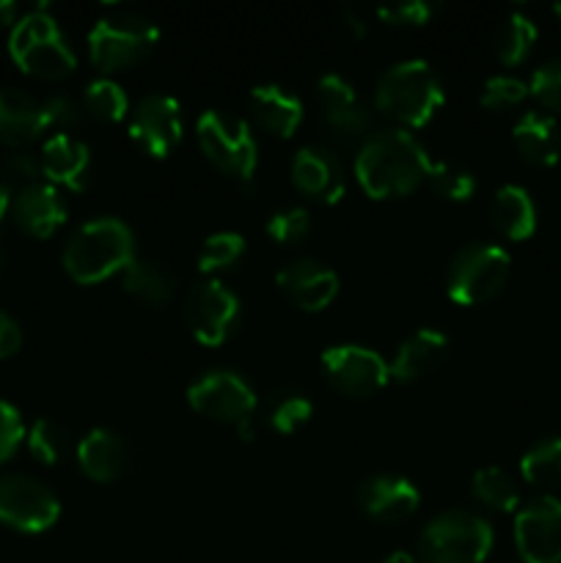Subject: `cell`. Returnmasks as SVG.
I'll return each mask as SVG.
<instances>
[{
    "label": "cell",
    "mask_w": 561,
    "mask_h": 563,
    "mask_svg": "<svg viewBox=\"0 0 561 563\" xmlns=\"http://www.w3.org/2000/svg\"><path fill=\"white\" fill-rule=\"evenodd\" d=\"M427 148L402 126L380 130L361 143L355 157V179L369 198H402L427 181L429 174Z\"/></svg>",
    "instance_id": "1"
},
{
    "label": "cell",
    "mask_w": 561,
    "mask_h": 563,
    "mask_svg": "<svg viewBox=\"0 0 561 563\" xmlns=\"http://www.w3.org/2000/svg\"><path fill=\"white\" fill-rule=\"evenodd\" d=\"M135 258V236L119 218H97L80 225L64 247L66 275L82 286L121 275Z\"/></svg>",
    "instance_id": "2"
},
{
    "label": "cell",
    "mask_w": 561,
    "mask_h": 563,
    "mask_svg": "<svg viewBox=\"0 0 561 563\" xmlns=\"http://www.w3.org/2000/svg\"><path fill=\"white\" fill-rule=\"evenodd\" d=\"M443 82H440L438 71L421 58L399 60L391 66L377 82L374 91V104L380 113L391 115L399 121L402 130L405 126H427L435 119L440 108H443Z\"/></svg>",
    "instance_id": "3"
},
{
    "label": "cell",
    "mask_w": 561,
    "mask_h": 563,
    "mask_svg": "<svg viewBox=\"0 0 561 563\" xmlns=\"http://www.w3.org/2000/svg\"><path fill=\"white\" fill-rule=\"evenodd\" d=\"M9 53L25 75L38 77V80H64L77 66L75 49L61 33L58 22L44 9L31 11L14 22Z\"/></svg>",
    "instance_id": "4"
},
{
    "label": "cell",
    "mask_w": 561,
    "mask_h": 563,
    "mask_svg": "<svg viewBox=\"0 0 561 563\" xmlns=\"http://www.w3.org/2000/svg\"><path fill=\"white\" fill-rule=\"evenodd\" d=\"M495 533L484 517L465 509H449L427 522L418 537L421 563H484Z\"/></svg>",
    "instance_id": "5"
},
{
    "label": "cell",
    "mask_w": 561,
    "mask_h": 563,
    "mask_svg": "<svg viewBox=\"0 0 561 563\" xmlns=\"http://www.w3.org/2000/svg\"><path fill=\"white\" fill-rule=\"evenodd\" d=\"M160 42V27L148 16L119 11L94 22L88 31V55L99 71H121L146 58Z\"/></svg>",
    "instance_id": "6"
},
{
    "label": "cell",
    "mask_w": 561,
    "mask_h": 563,
    "mask_svg": "<svg viewBox=\"0 0 561 563\" xmlns=\"http://www.w3.org/2000/svg\"><path fill=\"white\" fill-rule=\"evenodd\" d=\"M512 273L509 253L493 242L460 247L446 273V291L460 306H482L504 291Z\"/></svg>",
    "instance_id": "7"
},
{
    "label": "cell",
    "mask_w": 561,
    "mask_h": 563,
    "mask_svg": "<svg viewBox=\"0 0 561 563\" xmlns=\"http://www.w3.org/2000/svg\"><path fill=\"white\" fill-rule=\"evenodd\" d=\"M196 137L201 152L223 174L240 181H251L258 165V143L248 121L223 110H204L198 115Z\"/></svg>",
    "instance_id": "8"
},
{
    "label": "cell",
    "mask_w": 561,
    "mask_h": 563,
    "mask_svg": "<svg viewBox=\"0 0 561 563\" xmlns=\"http://www.w3.org/2000/svg\"><path fill=\"white\" fill-rule=\"evenodd\" d=\"M61 517V500L38 478L9 473L0 476V522L22 533H42Z\"/></svg>",
    "instance_id": "9"
},
{
    "label": "cell",
    "mask_w": 561,
    "mask_h": 563,
    "mask_svg": "<svg viewBox=\"0 0 561 563\" xmlns=\"http://www.w3.org/2000/svg\"><path fill=\"white\" fill-rule=\"evenodd\" d=\"M185 322L198 344H226L240 322V297L218 278L201 280L185 297Z\"/></svg>",
    "instance_id": "10"
},
{
    "label": "cell",
    "mask_w": 561,
    "mask_h": 563,
    "mask_svg": "<svg viewBox=\"0 0 561 563\" xmlns=\"http://www.w3.org/2000/svg\"><path fill=\"white\" fill-rule=\"evenodd\" d=\"M187 401L198 416L218 423H231L234 429L251 421L253 410H256V394L248 379L234 372H223V368L198 377L187 388Z\"/></svg>",
    "instance_id": "11"
},
{
    "label": "cell",
    "mask_w": 561,
    "mask_h": 563,
    "mask_svg": "<svg viewBox=\"0 0 561 563\" xmlns=\"http://www.w3.org/2000/svg\"><path fill=\"white\" fill-rule=\"evenodd\" d=\"M324 379L333 385L339 394L352 399H366L388 385L391 372L383 355L361 344L328 346L322 352Z\"/></svg>",
    "instance_id": "12"
},
{
    "label": "cell",
    "mask_w": 561,
    "mask_h": 563,
    "mask_svg": "<svg viewBox=\"0 0 561 563\" xmlns=\"http://www.w3.org/2000/svg\"><path fill=\"white\" fill-rule=\"evenodd\" d=\"M515 548L522 563H561V500L542 495L515 511Z\"/></svg>",
    "instance_id": "13"
},
{
    "label": "cell",
    "mask_w": 561,
    "mask_h": 563,
    "mask_svg": "<svg viewBox=\"0 0 561 563\" xmlns=\"http://www.w3.org/2000/svg\"><path fill=\"white\" fill-rule=\"evenodd\" d=\"M182 132H185V121H182V108L174 97L152 93V97H143L132 110L130 137L148 157H168L179 146Z\"/></svg>",
    "instance_id": "14"
},
{
    "label": "cell",
    "mask_w": 561,
    "mask_h": 563,
    "mask_svg": "<svg viewBox=\"0 0 561 563\" xmlns=\"http://www.w3.org/2000/svg\"><path fill=\"white\" fill-rule=\"evenodd\" d=\"M319 104H322L324 124L336 141L346 146L366 141L372 130V113L344 77L333 71L319 77Z\"/></svg>",
    "instance_id": "15"
},
{
    "label": "cell",
    "mask_w": 561,
    "mask_h": 563,
    "mask_svg": "<svg viewBox=\"0 0 561 563\" xmlns=\"http://www.w3.org/2000/svg\"><path fill=\"white\" fill-rule=\"evenodd\" d=\"M292 181L302 196L322 203H339L346 190L344 165L339 154L319 143L297 148L292 157Z\"/></svg>",
    "instance_id": "16"
},
{
    "label": "cell",
    "mask_w": 561,
    "mask_h": 563,
    "mask_svg": "<svg viewBox=\"0 0 561 563\" xmlns=\"http://www.w3.org/2000/svg\"><path fill=\"white\" fill-rule=\"evenodd\" d=\"M278 289L295 302L300 311L319 313L339 295V275L317 258H295L275 273Z\"/></svg>",
    "instance_id": "17"
},
{
    "label": "cell",
    "mask_w": 561,
    "mask_h": 563,
    "mask_svg": "<svg viewBox=\"0 0 561 563\" xmlns=\"http://www.w3.org/2000/svg\"><path fill=\"white\" fill-rule=\"evenodd\" d=\"M358 506L363 515L377 522H402L416 515L421 506V493L407 478L380 473L358 487Z\"/></svg>",
    "instance_id": "18"
},
{
    "label": "cell",
    "mask_w": 561,
    "mask_h": 563,
    "mask_svg": "<svg viewBox=\"0 0 561 563\" xmlns=\"http://www.w3.org/2000/svg\"><path fill=\"white\" fill-rule=\"evenodd\" d=\"M50 132L44 99L20 88H0V143L25 148Z\"/></svg>",
    "instance_id": "19"
},
{
    "label": "cell",
    "mask_w": 561,
    "mask_h": 563,
    "mask_svg": "<svg viewBox=\"0 0 561 563\" xmlns=\"http://www.w3.org/2000/svg\"><path fill=\"white\" fill-rule=\"evenodd\" d=\"M38 163H42V176L47 179V185L66 187V190L77 192L86 187L88 168H91V152L72 132H58V135L53 132L44 141Z\"/></svg>",
    "instance_id": "20"
},
{
    "label": "cell",
    "mask_w": 561,
    "mask_h": 563,
    "mask_svg": "<svg viewBox=\"0 0 561 563\" xmlns=\"http://www.w3.org/2000/svg\"><path fill=\"white\" fill-rule=\"evenodd\" d=\"M11 218H14L16 229L25 231L28 236L47 240L66 223V201L58 187L38 181V185L16 192Z\"/></svg>",
    "instance_id": "21"
},
{
    "label": "cell",
    "mask_w": 561,
    "mask_h": 563,
    "mask_svg": "<svg viewBox=\"0 0 561 563\" xmlns=\"http://www.w3.org/2000/svg\"><path fill=\"white\" fill-rule=\"evenodd\" d=\"M77 465L91 482L110 484L124 476L130 465V449L113 429H91L77 445Z\"/></svg>",
    "instance_id": "22"
},
{
    "label": "cell",
    "mask_w": 561,
    "mask_h": 563,
    "mask_svg": "<svg viewBox=\"0 0 561 563\" xmlns=\"http://www.w3.org/2000/svg\"><path fill=\"white\" fill-rule=\"evenodd\" d=\"M517 154L534 168H550L561 159V130L553 115L528 110L512 130Z\"/></svg>",
    "instance_id": "23"
},
{
    "label": "cell",
    "mask_w": 561,
    "mask_h": 563,
    "mask_svg": "<svg viewBox=\"0 0 561 563\" xmlns=\"http://www.w3.org/2000/svg\"><path fill=\"white\" fill-rule=\"evenodd\" d=\"M446 352H449V335L432 328L418 330V333H413L410 339L396 350L394 363L388 366L391 379H396V383L402 385L418 383L424 374H429L435 366H440Z\"/></svg>",
    "instance_id": "24"
},
{
    "label": "cell",
    "mask_w": 561,
    "mask_h": 563,
    "mask_svg": "<svg viewBox=\"0 0 561 563\" xmlns=\"http://www.w3.org/2000/svg\"><path fill=\"white\" fill-rule=\"evenodd\" d=\"M256 124L275 137H292L302 124V102L280 86H256L248 97Z\"/></svg>",
    "instance_id": "25"
},
{
    "label": "cell",
    "mask_w": 561,
    "mask_h": 563,
    "mask_svg": "<svg viewBox=\"0 0 561 563\" xmlns=\"http://www.w3.org/2000/svg\"><path fill=\"white\" fill-rule=\"evenodd\" d=\"M490 220L512 242H522L537 231V207L526 187L504 185L493 198Z\"/></svg>",
    "instance_id": "26"
},
{
    "label": "cell",
    "mask_w": 561,
    "mask_h": 563,
    "mask_svg": "<svg viewBox=\"0 0 561 563\" xmlns=\"http://www.w3.org/2000/svg\"><path fill=\"white\" fill-rule=\"evenodd\" d=\"M121 289L135 297V300L146 302V306L165 308L174 300L176 278L168 267H163L154 258H135L121 273Z\"/></svg>",
    "instance_id": "27"
},
{
    "label": "cell",
    "mask_w": 561,
    "mask_h": 563,
    "mask_svg": "<svg viewBox=\"0 0 561 563\" xmlns=\"http://www.w3.org/2000/svg\"><path fill=\"white\" fill-rule=\"evenodd\" d=\"M471 495L482 506L493 511H504V515L517 511V506H520V489H517L515 478L501 471V467H482V471L473 473Z\"/></svg>",
    "instance_id": "28"
},
{
    "label": "cell",
    "mask_w": 561,
    "mask_h": 563,
    "mask_svg": "<svg viewBox=\"0 0 561 563\" xmlns=\"http://www.w3.org/2000/svg\"><path fill=\"white\" fill-rule=\"evenodd\" d=\"M539 31L534 25L531 16L520 14V11H512L506 16L504 25L498 27V36H495V55L501 58V64L517 66L531 55L534 44H537Z\"/></svg>",
    "instance_id": "29"
},
{
    "label": "cell",
    "mask_w": 561,
    "mask_h": 563,
    "mask_svg": "<svg viewBox=\"0 0 561 563\" xmlns=\"http://www.w3.org/2000/svg\"><path fill=\"white\" fill-rule=\"evenodd\" d=\"M520 473L534 487H561V434L544 438L522 454Z\"/></svg>",
    "instance_id": "30"
},
{
    "label": "cell",
    "mask_w": 561,
    "mask_h": 563,
    "mask_svg": "<svg viewBox=\"0 0 561 563\" xmlns=\"http://www.w3.org/2000/svg\"><path fill=\"white\" fill-rule=\"evenodd\" d=\"M82 108L91 119L116 124L130 110V99H127L124 88L119 82L110 80V77H99V80L88 82L86 91H82Z\"/></svg>",
    "instance_id": "31"
},
{
    "label": "cell",
    "mask_w": 561,
    "mask_h": 563,
    "mask_svg": "<svg viewBox=\"0 0 561 563\" xmlns=\"http://www.w3.org/2000/svg\"><path fill=\"white\" fill-rule=\"evenodd\" d=\"M245 253V240L242 234H234V231H218V234L207 236L198 251V269L204 275L223 273V269L234 267L237 262Z\"/></svg>",
    "instance_id": "32"
},
{
    "label": "cell",
    "mask_w": 561,
    "mask_h": 563,
    "mask_svg": "<svg viewBox=\"0 0 561 563\" xmlns=\"http://www.w3.org/2000/svg\"><path fill=\"white\" fill-rule=\"evenodd\" d=\"M427 181L440 198L454 203L471 201L473 192H476V176H473L468 168H462V165H454V163L429 165Z\"/></svg>",
    "instance_id": "33"
},
{
    "label": "cell",
    "mask_w": 561,
    "mask_h": 563,
    "mask_svg": "<svg viewBox=\"0 0 561 563\" xmlns=\"http://www.w3.org/2000/svg\"><path fill=\"white\" fill-rule=\"evenodd\" d=\"M66 445H69V434L50 418H38L28 432V451L42 465H58L66 454Z\"/></svg>",
    "instance_id": "34"
},
{
    "label": "cell",
    "mask_w": 561,
    "mask_h": 563,
    "mask_svg": "<svg viewBox=\"0 0 561 563\" xmlns=\"http://www.w3.org/2000/svg\"><path fill=\"white\" fill-rule=\"evenodd\" d=\"M531 97L528 93V82H522L520 77H512V75H495L484 82L482 88V108H487L490 113H504V110L517 108L522 104L526 99Z\"/></svg>",
    "instance_id": "35"
},
{
    "label": "cell",
    "mask_w": 561,
    "mask_h": 563,
    "mask_svg": "<svg viewBox=\"0 0 561 563\" xmlns=\"http://www.w3.org/2000/svg\"><path fill=\"white\" fill-rule=\"evenodd\" d=\"M314 416V405L302 394H280L270 407V427L280 434H295L297 429L306 427Z\"/></svg>",
    "instance_id": "36"
},
{
    "label": "cell",
    "mask_w": 561,
    "mask_h": 563,
    "mask_svg": "<svg viewBox=\"0 0 561 563\" xmlns=\"http://www.w3.org/2000/svg\"><path fill=\"white\" fill-rule=\"evenodd\" d=\"M38 181H42V163H38V157L22 152V148H14L6 157H0V185L6 190H14L16 187V192H22L28 187L38 185Z\"/></svg>",
    "instance_id": "37"
},
{
    "label": "cell",
    "mask_w": 561,
    "mask_h": 563,
    "mask_svg": "<svg viewBox=\"0 0 561 563\" xmlns=\"http://www.w3.org/2000/svg\"><path fill=\"white\" fill-rule=\"evenodd\" d=\"M308 231H311V214L302 207L280 209L267 220V236L278 245H297L306 240Z\"/></svg>",
    "instance_id": "38"
},
{
    "label": "cell",
    "mask_w": 561,
    "mask_h": 563,
    "mask_svg": "<svg viewBox=\"0 0 561 563\" xmlns=\"http://www.w3.org/2000/svg\"><path fill=\"white\" fill-rule=\"evenodd\" d=\"M528 93L537 99L542 108L561 113V55L550 58L539 66L528 82Z\"/></svg>",
    "instance_id": "39"
},
{
    "label": "cell",
    "mask_w": 561,
    "mask_h": 563,
    "mask_svg": "<svg viewBox=\"0 0 561 563\" xmlns=\"http://www.w3.org/2000/svg\"><path fill=\"white\" fill-rule=\"evenodd\" d=\"M440 11L438 3L432 0H405V3L380 5L377 16L388 25H427L435 14Z\"/></svg>",
    "instance_id": "40"
},
{
    "label": "cell",
    "mask_w": 561,
    "mask_h": 563,
    "mask_svg": "<svg viewBox=\"0 0 561 563\" xmlns=\"http://www.w3.org/2000/svg\"><path fill=\"white\" fill-rule=\"evenodd\" d=\"M22 440H25V423H22L20 410L9 401H0V465L16 454Z\"/></svg>",
    "instance_id": "41"
},
{
    "label": "cell",
    "mask_w": 561,
    "mask_h": 563,
    "mask_svg": "<svg viewBox=\"0 0 561 563\" xmlns=\"http://www.w3.org/2000/svg\"><path fill=\"white\" fill-rule=\"evenodd\" d=\"M44 110H47V124L50 130H55V135L75 130L82 121L80 104L72 97H66V93H53V97L44 99Z\"/></svg>",
    "instance_id": "42"
},
{
    "label": "cell",
    "mask_w": 561,
    "mask_h": 563,
    "mask_svg": "<svg viewBox=\"0 0 561 563\" xmlns=\"http://www.w3.org/2000/svg\"><path fill=\"white\" fill-rule=\"evenodd\" d=\"M22 346V330L16 324L14 317H9L6 311H0V361L16 355Z\"/></svg>",
    "instance_id": "43"
},
{
    "label": "cell",
    "mask_w": 561,
    "mask_h": 563,
    "mask_svg": "<svg viewBox=\"0 0 561 563\" xmlns=\"http://www.w3.org/2000/svg\"><path fill=\"white\" fill-rule=\"evenodd\" d=\"M341 16H344V25L350 27L352 36H355V38H363V36H366V33H369V22H366V16L358 14V11L352 9V5H346V9L341 11Z\"/></svg>",
    "instance_id": "44"
},
{
    "label": "cell",
    "mask_w": 561,
    "mask_h": 563,
    "mask_svg": "<svg viewBox=\"0 0 561 563\" xmlns=\"http://www.w3.org/2000/svg\"><path fill=\"white\" fill-rule=\"evenodd\" d=\"M16 22V3L11 0H0V27H14Z\"/></svg>",
    "instance_id": "45"
},
{
    "label": "cell",
    "mask_w": 561,
    "mask_h": 563,
    "mask_svg": "<svg viewBox=\"0 0 561 563\" xmlns=\"http://www.w3.org/2000/svg\"><path fill=\"white\" fill-rule=\"evenodd\" d=\"M237 434H240V440H245V443H253V440H256V429H253V418H251V421L240 423V427H237Z\"/></svg>",
    "instance_id": "46"
},
{
    "label": "cell",
    "mask_w": 561,
    "mask_h": 563,
    "mask_svg": "<svg viewBox=\"0 0 561 563\" xmlns=\"http://www.w3.org/2000/svg\"><path fill=\"white\" fill-rule=\"evenodd\" d=\"M9 207H11V196H9V190H6V187L0 185V223H3V218H6V212H9Z\"/></svg>",
    "instance_id": "47"
},
{
    "label": "cell",
    "mask_w": 561,
    "mask_h": 563,
    "mask_svg": "<svg viewBox=\"0 0 561 563\" xmlns=\"http://www.w3.org/2000/svg\"><path fill=\"white\" fill-rule=\"evenodd\" d=\"M383 563H416V561H413V555L405 553V550H396V553H391L388 559H383Z\"/></svg>",
    "instance_id": "48"
},
{
    "label": "cell",
    "mask_w": 561,
    "mask_h": 563,
    "mask_svg": "<svg viewBox=\"0 0 561 563\" xmlns=\"http://www.w3.org/2000/svg\"><path fill=\"white\" fill-rule=\"evenodd\" d=\"M553 14L559 16V20H561V3H556V5H553Z\"/></svg>",
    "instance_id": "49"
}]
</instances>
